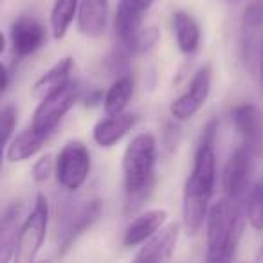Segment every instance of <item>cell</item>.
I'll list each match as a JSON object with an SVG mask.
<instances>
[{
    "label": "cell",
    "instance_id": "obj_24",
    "mask_svg": "<svg viewBox=\"0 0 263 263\" xmlns=\"http://www.w3.org/2000/svg\"><path fill=\"white\" fill-rule=\"evenodd\" d=\"M16 124V108L15 106H6L0 112V168H2V155H4V146L11 137Z\"/></svg>",
    "mask_w": 263,
    "mask_h": 263
},
{
    "label": "cell",
    "instance_id": "obj_3",
    "mask_svg": "<svg viewBox=\"0 0 263 263\" xmlns=\"http://www.w3.org/2000/svg\"><path fill=\"white\" fill-rule=\"evenodd\" d=\"M241 234V213L229 198L215 202L205 216V263H231Z\"/></svg>",
    "mask_w": 263,
    "mask_h": 263
},
{
    "label": "cell",
    "instance_id": "obj_1",
    "mask_svg": "<svg viewBox=\"0 0 263 263\" xmlns=\"http://www.w3.org/2000/svg\"><path fill=\"white\" fill-rule=\"evenodd\" d=\"M218 132L216 119H211L202 130L197 152H195L193 168L184 186V204L182 218L186 233L195 236L204 226L208 216L209 204L215 193L216 182V155H215V139Z\"/></svg>",
    "mask_w": 263,
    "mask_h": 263
},
{
    "label": "cell",
    "instance_id": "obj_12",
    "mask_svg": "<svg viewBox=\"0 0 263 263\" xmlns=\"http://www.w3.org/2000/svg\"><path fill=\"white\" fill-rule=\"evenodd\" d=\"M103 211V202L101 200H92L83 204L81 208H78L76 211H72L67 220L63 222V229L60 234V256H63L72 243L92 226L94 222H98V218L101 216Z\"/></svg>",
    "mask_w": 263,
    "mask_h": 263
},
{
    "label": "cell",
    "instance_id": "obj_27",
    "mask_svg": "<svg viewBox=\"0 0 263 263\" xmlns=\"http://www.w3.org/2000/svg\"><path fill=\"white\" fill-rule=\"evenodd\" d=\"M258 74H259V85L263 88V38H261V45H259V56H258Z\"/></svg>",
    "mask_w": 263,
    "mask_h": 263
},
{
    "label": "cell",
    "instance_id": "obj_26",
    "mask_svg": "<svg viewBox=\"0 0 263 263\" xmlns=\"http://www.w3.org/2000/svg\"><path fill=\"white\" fill-rule=\"evenodd\" d=\"M9 85V74L6 70V67L0 63V92H4Z\"/></svg>",
    "mask_w": 263,
    "mask_h": 263
},
{
    "label": "cell",
    "instance_id": "obj_18",
    "mask_svg": "<svg viewBox=\"0 0 263 263\" xmlns=\"http://www.w3.org/2000/svg\"><path fill=\"white\" fill-rule=\"evenodd\" d=\"M173 33L179 49L184 54H193L200 45V27L186 11L173 13Z\"/></svg>",
    "mask_w": 263,
    "mask_h": 263
},
{
    "label": "cell",
    "instance_id": "obj_2",
    "mask_svg": "<svg viewBox=\"0 0 263 263\" xmlns=\"http://www.w3.org/2000/svg\"><path fill=\"white\" fill-rule=\"evenodd\" d=\"M157 141L152 134H139L130 141L123 155V179L126 190V211H136L154 186Z\"/></svg>",
    "mask_w": 263,
    "mask_h": 263
},
{
    "label": "cell",
    "instance_id": "obj_30",
    "mask_svg": "<svg viewBox=\"0 0 263 263\" xmlns=\"http://www.w3.org/2000/svg\"><path fill=\"white\" fill-rule=\"evenodd\" d=\"M227 4H233V6H236V4H240V2H243V0H226Z\"/></svg>",
    "mask_w": 263,
    "mask_h": 263
},
{
    "label": "cell",
    "instance_id": "obj_11",
    "mask_svg": "<svg viewBox=\"0 0 263 263\" xmlns=\"http://www.w3.org/2000/svg\"><path fill=\"white\" fill-rule=\"evenodd\" d=\"M155 0H119L116 9V36L126 44L143 29V20Z\"/></svg>",
    "mask_w": 263,
    "mask_h": 263
},
{
    "label": "cell",
    "instance_id": "obj_22",
    "mask_svg": "<svg viewBox=\"0 0 263 263\" xmlns=\"http://www.w3.org/2000/svg\"><path fill=\"white\" fill-rule=\"evenodd\" d=\"M78 6H80V0H54L51 11V29L56 40L67 34V29L78 13Z\"/></svg>",
    "mask_w": 263,
    "mask_h": 263
},
{
    "label": "cell",
    "instance_id": "obj_6",
    "mask_svg": "<svg viewBox=\"0 0 263 263\" xmlns=\"http://www.w3.org/2000/svg\"><path fill=\"white\" fill-rule=\"evenodd\" d=\"M56 179L67 191H76L87 180L90 173V154L80 141H70L60 150L56 157Z\"/></svg>",
    "mask_w": 263,
    "mask_h": 263
},
{
    "label": "cell",
    "instance_id": "obj_8",
    "mask_svg": "<svg viewBox=\"0 0 263 263\" xmlns=\"http://www.w3.org/2000/svg\"><path fill=\"white\" fill-rule=\"evenodd\" d=\"M252 159L254 155L241 144L231 154V157L226 162V168H223L222 184L226 198L236 202V204L247 195L252 173Z\"/></svg>",
    "mask_w": 263,
    "mask_h": 263
},
{
    "label": "cell",
    "instance_id": "obj_7",
    "mask_svg": "<svg viewBox=\"0 0 263 263\" xmlns=\"http://www.w3.org/2000/svg\"><path fill=\"white\" fill-rule=\"evenodd\" d=\"M211 67L204 65L195 72L191 78L190 87L184 94L173 99L170 105V114L177 121H187L205 105L209 94H211Z\"/></svg>",
    "mask_w": 263,
    "mask_h": 263
},
{
    "label": "cell",
    "instance_id": "obj_28",
    "mask_svg": "<svg viewBox=\"0 0 263 263\" xmlns=\"http://www.w3.org/2000/svg\"><path fill=\"white\" fill-rule=\"evenodd\" d=\"M4 49H6V36L2 33H0V54L4 52Z\"/></svg>",
    "mask_w": 263,
    "mask_h": 263
},
{
    "label": "cell",
    "instance_id": "obj_17",
    "mask_svg": "<svg viewBox=\"0 0 263 263\" xmlns=\"http://www.w3.org/2000/svg\"><path fill=\"white\" fill-rule=\"evenodd\" d=\"M20 226H22V205H9L0 218V263H9L15 256Z\"/></svg>",
    "mask_w": 263,
    "mask_h": 263
},
{
    "label": "cell",
    "instance_id": "obj_23",
    "mask_svg": "<svg viewBox=\"0 0 263 263\" xmlns=\"http://www.w3.org/2000/svg\"><path fill=\"white\" fill-rule=\"evenodd\" d=\"M247 218L256 231H263V179L252 187L247 197Z\"/></svg>",
    "mask_w": 263,
    "mask_h": 263
},
{
    "label": "cell",
    "instance_id": "obj_9",
    "mask_svg": "<svg viewBox=\"0 0 263 263\" xmlns=\"http://www.w3.org/2000/svg\"><path fill=\"white\" fill-rule=\"evenodd\" d=\"M47 44V29L38 18L20 15L11 24V45L18 58H27Z\"/></svg>",
    "mask_w": 263,
    "mask_h": 263
},
{
    "label": "cell",
    "instance_id": "obj_16",
    "mask_svg": "<svg viewBox=\"0 0 263 263\" xmlns=\"http://www.w3.org/2000/svg\"><path fill=\"white\" fill-rule=\"evenodd\" d=\"M137 121L136 114H119V116H108V119L99 121L94 126L92 137L96 144L101 148H112L117 144L128 132L134 128Z\"/></svg>",
    "mask_w": 263,
    "mask_h": 263
},
{
    "label": "cell",
    "instance_id": "obj_25",
    "mask_svg": "<svg viewBox=\"0 0 263 263\" xmlns=\"http://www.w3.org/2000/svg\"><path fill=\"white\" fill-rule=\"evenodd\" d=\"M54 172V161H52V155H44L40 157L33 166V180L36 184H44L49 180V177Z\"/></svg>",
    "mask_w": 263,
    "mask_h": 263
},
{
    "label": "cell",
    "instance_id": "obj_21",
    "mask_svg": "<svg viewBox=\"0 0 263 263\" xmlns=\"http://www.w3.org/2000/svg\"><path fill=\"white\" fill-rule=\"evenodd\" d=\"M49 139V136H44L40 132H34L33 128H27L22 134L15 137L8 150V161L9 162H22L26 159H31L34 154L42 150L44 143Z\"/></svg>",
    "mask_w": 263,
    "mask_h": 263
},
{
    "label": "cell",
    "instance_id": "obj_4",
    "mask_svg": "<svg viewBox=\"0 0 263 263\" xmlns=\"http://www.w3.org/2000/svg\"><path fill=\"white\" fill-rule=\"evenodd\" d=\"M49 226V204L44 195H38L29 216L20 226L15 251V263H34L45 240Z\"/></svg>",
    "mask_w": 263,
    "mask_h": 263
},
{
    "label": "cell",
    "instance_id": "obj_29",
    "mask_svg": "<svg viewBox=\"0 0 263 263\" xmlns=\"http://www.w3.org/2000/svg\"><path fill=\"white\" fill-rule=\"evenodd\" d=\"M256 263H263V245H261V249H259V252H258V259H256Z\"/></svg>",
    "mask_w": 263,
    "mask_h": 263
},
{
    "label": "cell",
    "instance_id": "obj_14",
    "mask_svg": "<svg viewBox=\"0 0 263 263\" xmlns=\"http://www.w3.org/2000/svg\"><path fill=\"white\" fill-rule=\"evenodd\" d=\"M108 22V0H80L78 29L87 38H99Z\"/></svg>",
    "mask_w": 263,
    "mask_h": 263
},
{
    "label": "cell",
    "instance_id": "obj_13",
    "mask_svg": "<svg viewBox=\"0 0 263 263\" xmlns=\"http://www.w3.org/2000/svg\"><path fill=\"white\" fill-rule=\"evenodd\" d=\"M179 223H170L154 234L146 243L141 247L134 263H164L175 251L177 240H179Z\"/></svg>",
    "mask_w": 263,
    "mask_h": 263
},
{
    "label": "cell",
    "instance_id": "obj_31",
    "mask_svg": "<svg viewBox=\"0 0 263 263\" xmlns=\"http://www.w3.org/2000/svg\"><path fill=\"white\" fill-rule=\"evenodd\" d=\"M38 263H51V261H45V259H44V261H38Z\"/></svg>",
    "mask_w": 263,
    "mask_h": 263
},
{
    "label": "cell",
    "instance_id": "obj_32",
    "mask_svg": "<svg viewBox=\"0 0 263 263\" xmlns=\"http://www.w3.org/2000/svg\"><path fill=\"white\" fill-rule=\"evenodd\" d=\"M0 6H2V0H0Z\"/></svg>",
    "mask_w": 263,
    "mask_h": 263
},
{
    "label": "cell",
    "instance_id": "obj_10",
    "mask_svg": "<svg viewBox=\"0 0 263 263\" xmlns=\"http://www.w3.org/2000/svg\"><path fill=\"white\" fill-rule=\"evenodd\" d=\"M231 119H233L236 130L243 137V146L252 155H259L263 148V116L259 108L252 103H241L231 110Z\"/></svg>",
    "mask_w": 263,
    "mask_h": 263
},
{
    "label": "cell",
    "instance_id": "obj_20",
    "mask_svg": "<svg viewBox=\"0 0 263 263\" xmlns=\"http://www.w3.org/2000/svg\"><path fill=\"white\" fill-rule=\"evenodd\" d=\"M72 58H62L58 63L51 67L45 74H42L33 85V96L36 98H45L47 94L54 92L56 88L63 87L67 81H70V70H72Z\"/></svg>",
    "mask_w": 263,
    "mask_h": 263
},
{
    "label": "cell",
    "instance_id": "obj_15",
    "mask_svg": "<svg viewBox=\"0 0 263 263\" xmlns=\"http://www.w3.org/2000/svg\"><path fill=\"white\" fill-rule=\"evenodd\" d=\"M166 218H168V211H166V209H152V211H146L144 215L137 216V218L124 229L123 245L124 247H136V245L144 243V241L150 240L157 231L162 229Z\"/></svg>",
    "mask_w": 263,
    "mask_h": 263
},
{
    "label": "cell",
    "instance_id": "obj_5",
    "mask_svg": "<svg viewBox=\"0 0 263 263\" xmlns=\"http://www.w3.org/2000/svg\"><path fill=\"white\" fill-rule=\"evenodd\" d=\"M78 99V83L76 81H67L63 87L56 88L54 92L42 98V103L34 110L31 128L34 132H40L44 136H51L56 130L65 114L74 106Z\"/></svg>",
    "mask_w": 263,
    "mask_h": 263
},
{
    "label": "cell",
    "instance_id": "obj_19",
    "mask_svg": "<svg viewBox=\"0 0 263 263\" xmlns=\"http://www.w3.org/2000/svg\"><path fill=\"white\" fill-rule=\"evenodd\" d=\"M134 87H136V83H134V78H132L130 72L117 76V80L110 85L108 92L105 96V101H103L106 116H119V114L124 112L132 96H134Z\"/></svg>",
    "mask_w": 263,
    "mask_h": 263
}]
</instances>
